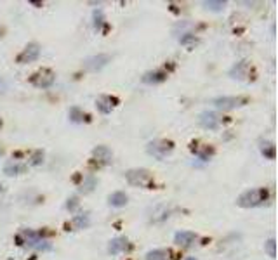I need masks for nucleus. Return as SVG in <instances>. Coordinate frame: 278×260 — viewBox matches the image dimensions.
I'll return each mask as SVG.
<instances>
[{
    "label": "nucleus",
    "instance_id": "18",
    "mask_svg": "<svg viewBox=\"0 0 278 260\" xmlns=\"http://www.w3.org/2000/svg\"><path fill=\"white\" fill-rule=\"evenodd\" d=\"M167 78V73L164 71H149L143 76V82L145 83H162Z\"/></svg>",
    "mask_w": 278,
    "mask_h": 260
},
{
    "label": "nucleus",
    "instance_id": "29",
    "mask_svg": "<svg viewBox=\"0 0 278 260\" xmlns=\"http://www.w3.org/2000/svg\"><path fill=\"white\" fill-rule=\"evenodd\" d=\"M5 91V82L2 78H0V94H2V92Z\"/></svg>",
    "mask_w": 278,
    "mask_h": 260
},
{
    "label": "nucleus",
    "instance_id": "19",
    "mask_svg": "<svg viewBox=\"0 0 278 260\" xmlns=\"http://www.w3.org/2000/svg\"><path fill=\"white\" fill-rule=\"evenodd\" d=\"M70 120L71 122H77V123H80V122H85L87 120V115L83 111H80V107L73 106L70 109Z\"/></svg>",
    "mask_w": 278,
    "mask_h": 260
},
{
    "label": "nucleus",
    "instance_id": "31",
    "mask_svg": "<svg viewBox=\"0 0 278 260\" xmlns=\"http://www.w3.org/2000/svg\"><path fill=\"white\" fill-rule=\"evenodd\" d=\"M186 260H196V259H195V257H188Z\"/></svg>",
    "mask_w": 278,
    "mask_h": 260
},
{
    "label": "nucleus",
    "instance_id": "6",
    "mask_svg": "<svg viewBox=\"0 0 278 260\" xmlns=\"http://www.w3.org/2000/svg\"><path fill=\"white\" fill-rule=\"evenodd\" d=\"M38 56H40V46L35 44V42H32V44H28L25 49L21 50L19 56L16 58V61L17 64H26V62H33L35 59H38Z\"/></svg>",
    "mask_w": 278,
    "mask_h": 260
},
{
    "label": "nucleus",
    "instance_id": "16",
    "mask_svg": "<svg viewBox=\"0 0 278 260\" xmlns=\"http://www.w3.org/2000/svg\"><path fill=\"white\" fill-rule=\"evenodd\" d=\"M127 194L124 193V191H115V193H112L108 196V203L110 207H115V208H122L127 205Z\"/></svg>",
    "mask_w": 278,
    "mask_h": 260
},
{
    "label": "nucleus",
    "instance_id": "23",
    "mask_svg": "<svg viewBox=\"0 0 278 260\" xmlns=\"http://www.w3.org/2000/svg\"><path fill=\"white\" fill-rule=\"evenodd\" d=\"M146 260H167V253L164 250H151L146 253Z\"/></svg>",
    "mask_w": 278,
    "mask_h": 260
},
{
    "label": "nucleus",
    "instance_id": "14",
    "mask_svg": "<svg viewBox=\"0 0 278 260\" xmlns=\"http://www.w3.org/2000/svg\"><path fill=\"white\" fill-rule=\"evenodd\" d=\"M113 103H116V101L112 99L110 95H99V97L96 99V106H98V109H99L103 115H108V113H112L113 106H115Z\"/></svg>",
    "mask_w": 278,
    "mask_h": 260
},
{
    "label": "nucleus",
    "instance_id": "28",
    "mask_svg": "<svg viewBox=\"0 0 278 260\" xmlns=\"http://www.w3.org/2000/svg\"><path fill=\"white\" fill-rule=\"evenodd\" d=\"M77 207H79V199L75 198V196H71V198L68 199V203H66V208H68L70 212H73Z\"/></svg>",
    "mask_w": 278,
    "mask_h": 260
},
{
    "label": "nucleus",
    "instance_id": "7",
    "mask_svg": "<svg viewBox=\"0 0 278 260\" xmlns=\"http://www.w3.org/2000/svg\"><path fill=\"white\" fill-rule=\"evenodd\" d=\"M110 56L108 54H98V56H92V58L85 59V62H83V66L87 68L89 71H99L103 70L106 64L110 62Z\"/></svg>",
    "mask_w": 278,
    "mask_h": 260
},
{
    "label": "nucleus",
    "instance_id": "10",
    "mask_svg": "<svg viewBox=\"0 0 278 260\" xmlns=\"http://www.w3.org/2000/svg\"><path fill=\"white\" fill-rule=\"evenodd\" d=\"M231 78H237V80H247L250 76V64L247 61H240L237 62L235 66L231 68L229 71Z\"/></svg>",
    "mask_w": 278,
    "mask_h": 260
},
{
    "label": "nucleus",
    "instance_id": "27",
    "mask_svg": "<svg viewBox=\"0 0 278 260\" xmlns=\"http://www.w3.org/2000/svg\"><path fill=\"white\" fill-rule=\"evenodd\" d=\"M42 161H44V153L37 151V153L33 154V158H32V161H30V165H40Z\"/></svg>",
    "mask_w": 278,
    "mask_h": 260
},
{
    "label": "nucleus",
    "instance_id": "3",
    "mask_svg": "<svg viewBox=\"0 0 278 260\" xmlns=\"http://www.w3.org/2000/svg\"><path fill=\"white\" fill-rule=\"evenodd\" d=\"M172 151H174V144L165 139H155L148 144V153L153 154L157 160H164V158L169 156Z\"/></svg>",
    "mask_w": 278,
    "mask_h": 260
},
{
    "label": "nucleus",
    "instance_id": "5",
    "mask_svg": "<svg viewBox=\"0 0 278 260\" xmlns=\"http://www.w3.org/2000/svg\"><path fill=\"white\" fill-rule=\"evenodd\" d=\"M247 103V99L244 97H233V95H224V97H216L212 101V104L217 107V109H223V111H229V109H235L238 106H244Z\"/></svg>",
    "mask_w": 278,
    "mask_h": 260
},
{
    "label": "nucleus",
    "instance_id": "26",
    "mask_svg": "<svg viewBox=\"0 0 278 260\" xmlns=\"http://www.w3.org/2000/svg\"><path fill=\"white\" fill-rule=\"evenodd\" d=\"M264 250L266 253L271 257V259H275V240H270V241H266L264 245Z\"/></svg>",
    "mask_w": 278,
    "mask_h": 260
},
{
    "label": "nucleus",
    "instance_id": "4",
    "mask_svg": "<svg viewBox=\"0 0 278 260\" xmlns=\"http://www.w3.org/2000/svg\"><path fill=\"white\" fill-rule=\"evenodd\" d=\"M54 80H56L54 71L47 70V68H42V70H38L37 73L32 75L30 82L33 83L35 87H38V89H49V87L54 83Z\"/></svg>",
    "mask_w": 278,
    "mask_h": 260
},
{
    "label": "nucleus",
    "instance_id": "32",
    "mask_svg": "<svg viewBox=\"0 0 278 260\" xmlns=\"http://www.w3.org/2000/svg\"><path fill=\"white\" fill-rule=\"evenodd\" d=\"M0 156H2V149H0Z\"/></svg>",
    "mask_w": 278,
    "mask_h": 260
},
{
    "label": "nucleus",
    "instance_id": "15",
    "mask_svg": "<svg viewBox=\"0 0 278 260\" xmlns=\"http://www.w3.org/2000/svg\"><path fill=\"white\" fill-rule=\"evenodd\" d=\"M28 165L26 163H21L19 160H11L7 165L4 167V172L7 175H19V173H25Z\"/></svg>",
    "mask_w": 278,
    "mask_h": 260
},
{
    "label": "nucleus",
    "instance_id": "17",
    "mask_svg": "<svg viewBox=\"0 0 278 260\" xmlns=\"http://www.w3.org/2000/svg\"><path fill=\"white\" fill-rule=\"evenodd\" d=\"M167 217H170V208L167 205H158L151 214V222H162Z\"/></svg>",
    "mask_w": 278,
    "mask_h": 260
},
{
    "label": "nucleus",
    "instance_id": "8",
    "mask_svg": "<svg viewBox=\"0 0 278 260\" xmlns=\"http://www.w3.org/2000/svg\"><path fill=\"white\" fill-rule=\"evenodd\" d=\"M23 238H25L26 245L32 248H37V250H50V245L47 241L40 240V234L33 231H23Z\"/></svg>",
    "mask_w": 278,
    "mask_h": 260
},
{
    "label": "nucleus",
    "instance_id": "11",
    "mask_svg": "<svg viewBox=\"0 0 278 260\" xmlns=\"http://www.w3.org/2000/svg\"><path fill=\"white\" fill-rule=\"evenodd\" d=\"M92 156L96 158V161H99V163H103V165H110V163L113 161L112 151H110L106 146H98V148H94Z\"/></svg>",
    "mask_w": 278,
    "mask_h": 260
},
{
    "label": "nucleus",
    "instance_id": "9",
    "mask_svg": "<svg viewBox=\"0 0 278 260\" xmlns=\"http://www.w3.org/2000/svg\"><path fill=\"white\" fill-rule=\"evenodd\" d=\"M200 123H202V127L209 128V130H216L221 123V118L214 111H204L200 115Z\"/></svg>",
    "mask_w": 278,
    "mask_h": 260
},
{
    "label": "nucleus",
    "instance_id": "20",
    "mask_svg": "<svg viewBox=\"0 0 278 260\" xmlns=\"http://www.w3.org/2000/svg\"><path fill=\"white\" fill-rule=\"evenodd\" d=\"M73 224H75V227H77V229H85V227H89V224H91V220H89V215L87 214L75 215Z\"/></svg>",
    "mask_w": 278,
    "mask_h": 260
},
{
    "label": "nucleus",
    "instance_id": "25",
    "mask_svg": "<svg viewBox=\"0 0 278 260\" xmlns=\"http://www.w3.org/2000/svg\"><path fill=\"white\" fill-rule=\"evenodd\" d=\"M94 26H96V30H99L101 28V25H103V11H94Z\"/></svg>",
    "mask_w": 278,
    "mask_h": 260
},
{
    "label": "nucleus",
    "instance_id": "1",
    "mask_svg": "<svg viewBox=\"0 0 278 260\" xmlns=\"http://www.w3.org/2000/svg\"><path fill=\"white\" fill-rule=\"evenodd\" d=\"M270 199V191L268 187H254L242 193L237 198V205L242 208H256L264 205L266 201Z\"/></svg>",
    "mask_w": 278,
    "mask_h": 260
},
{
    "label": "nucleus",
    "instance_id": "30",
    "mask_svg": "<svg viewBox=\"0 0 278 260\" xmlns=\"http://www.w3.org/2000/svg\"><path fill=\"white\" fill-rule=\"evenodd\" d=\"M2 33H4V28H2V26H0V38H2Z\"/></svg>",
    "mask_w": 278,
    "mask_h": 260
},
{
    "label": "nucleus",
    "instance_id": "22",
    "mask_svg": "<svg viewBox=\"0 0 278 260\" xmlns=\"http://www.w3.org/2000/svg\"><path fill=\"white\" fill-rule=\"evenodd\" d=\"M261 153L264 154L266 158L273 160V158H275V144H273V142H262V144H261Z\"/></svg>",
    "mask_w": 278,
    "mask_h": 260
},
{
    "label": "nucleus",
    "instance_id": "21",
    "mask_svg": "<svg viewBox=\"0 0 278 260\" xmlns=\"http://www.w3.org/2000/svg\"><path fill=\"white\" fill-rule=\"evenodd\" d=\"M94 187H96V179L92 177V175H87V177L83 179L82 186H80V193L87 194V193H91Z\"/></svg>",
    "mask_w": 278,
    "mask_h": 260
},
{
    "label": "nucleus",
    "instance_id": "12",
    "mask_svg": "<svg viewBox=\"0 0 278 260\" xmlns=\"http://www.w3.org/2000/svg\"><path fill=\"white\" fill-rule=\"evenodd\" d=\"M195 241H196V234L195 232H191V231H179L178 234L174 236V243L179 245V246H183V248L191 246Z\"/></svg>",
    "mask_w": 278,
    "mask_h": 260
},
{
    "label": "nucleus",
    "instance_id": "24",
    "mask_svg": "<svg viewBox=\"0 0 278 260\" xmlns=\"http://www.w3.org/2000/svg\"><path fill=\"white\" fill-rule=\"evenodd\" d=\"M204 5H205V9H211V11H221V9L224 7V5H226V2H204Z\"/></svg>",
    "mask_w": 278,
    "mask_h": 260
},
{
    "label": "nucleus",
    "instance_id": "2",
    "mask_svg": "<svg viewBox=\"0 0 278 260\" xmlns=\"http://www.w3.org/2000/svg\"><path fill=\"white\" fill-rule=\"evenodd\" d=\"M125 179H127V182H129L131 186L143 187V189H148V187L153 184V175L146 168L127 170V172H125Z\"/></svg>",
    "mask_w": 278,
    "mask_h": 260
},
{
    "label": "nucleus",
    "instance_id": "13",
    "mask_svg": "<svg viewBox=\"0 0 278 260\" xmlns=\"http://www.w3.org/2000/svg\"><path fill=\"white\" fill-rule=\"evenodd\" d=\"M129 248V240L124 238V236H118V238H113L108 245V252L112 255H116V253H122Z\"/></svg>",
    "mask_w": 278,
    "mask_h": 260
}]
</instances>
